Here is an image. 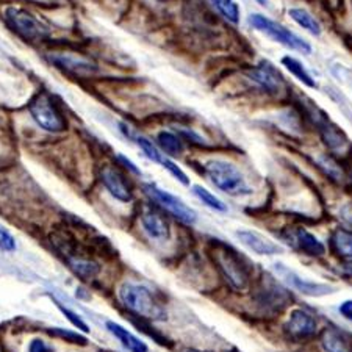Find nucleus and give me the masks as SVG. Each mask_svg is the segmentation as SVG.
<instances>
[{"label": "nucleus", "mask_w": 352, "mask_h": 352, "mask_svg": "<svg viewBox=\"0 0 352 352\" xmlns=\"http://www.w3.org/2000/svg\"><path fill=\"white\" fill-rule=\"evenodd\" d=\"M292 243L294 248H298L302 254H307L310 257H321L326 252V246L318 238L310 234L305 229H298L293 232Z\"/></svg>", "instance_id": "obj_16"}, {"label": "nucleus", "mask_w": 352, "mask_h": 352, "mask_svg": "<svg viewBox=\"0 0 352 352\" xmlns=\"http://www.w3.org/2000/svg\"><path fill=\"white\" fill-rule=\"evenodd\" d=\"M249 78L266 91H271V93H277L283 87V78L280 72L270 61H263L257 67H254L251 74H249Z\"/></svg>", "instance_id": "obj_13"}, {"label": "nucleus", "mask_w": 352, "mask_h": 352, "mask_svg": "<svg viewBox=\"0 0 352 352\" xmlns=\"http://www.w3.org/2000/svg\"><path fill=\"white\" fill-rule=\"evenodd\" d=\"M27 352H55L54 346H50L43 338H33L27 346Z\"/></svg>", "instance_id": "obj_31"}, {"label": "nucleus", "mask_w": 352, "mask_h": 352, "mask_svg": "<svg viewBox=\"0 0 352 352\" xmlns=\"http://www.w3.org/2000/svg\"><path fill=\"white\" fill-rule=\"evenodd\" d=\"M276 271L288 287H292L293 289H296V292L305 294V296L321 298V296H327V294H332L337 292L335 287L327 285V283H320V282H311L307 279H302V277L298 276L296 272L288 270L287 266H283L282 263H276Z\"/></svg>", "instance_id": "obj_8"}, {"label": "nucleus", "mask_w": 352, "mask_h": 352, "mask_svg": "<svg viewBox=\"0 0 352 352\" xmlns=\"http://www.w3.org/2000/svg\"><path fill=\"white\" fill-rule=\"evenodd\" d=\"M16 248H18V244H16L14 236L7 229L0 227V249L5 252H13L16 251Z\"/></svg>", "instance_id": "obj_29"}, {"label": "nucleus", "mask_w": 352, "mask_h": 352, "mask_svg": "<svg viewBox=\"0 0 352 352\" xmlns=\"http://www.w3.org/2000/svg\"><path fill=\"white\" fill-rule=\"evenodd\" d=\"M192 195H195L199 201L204 204V206L214 210V212H218V213L229 212V207L226 206V202L221 201L219 197H217L213 192H210L207 188H204V186H201V185L192 186Z\"/></svg>", "instance_id": "obj_24"}, {"label": "nucleus", "mask_w": 352, "mask_h": 352, "mask_svg": "<svg viewBox=\"0 0 352 352\" xmlns=\"http://www.w3.org/2000/svg\"><path fill=\"white\" fill-rule=\"evenodd\" d=\"M321 126V132H322V138H324V143L331 147L332 151H343L346 146H348V138L342 133L338 132L337 129H335V126H332V124L321 121L320 122Z\"/></svg>", "instance_id": "obj_21"}, {"label": "nucleus", "mask_w": 352, "mask_h": 352, "mask_svg": "<svg viewBox=\"0 0 352 352\" xmlns=\"http://www.w3.org/2000/svg\"><path fill=\"white\" fill-rule=\"evenodd\" d=\"M49 60L55 63L61 69H66L72 74H77V76H91L98 71V66H96L93 61L87 58H82V56L76 55H52L49 56Z\"/></svg>", "instance_id": "obj_14"}, {"label": "nucleus", "mask_w": 352, "mask_h": 352, "mask_svg": "<svg viewBox=\"0 0 352 352\" xmlns=\"http://www.w3.org/2000/svg\"><path fill=\"white\" fill-rule=\"evenodd\" d=\"M67 265H69L74 274H77L83 280L94 279L100 272V266L98 262L87 257H78V255H69L67 257Z\"/></svg>", "instance_id": "obj_17"}, {"label": "nucleus", "mask_w": 352, "mask_h": 352, "mask_svg": "<svg viewBox=\"0 0 352 352\" xmlns=\"http://www.w3.org/2000/svg\"><path fill=\"white\" fill-rule=\"evenodd\" d=\"M184 352H206V351H199V349H185Z\"/></svg>", "instance_id": "obj_37"}, {"label": "nucleus", "mask_w": 352, "mask_h": 352, "mask_svg": "<svg viewBox=\"0 0 352 352\" xmlns=\"http://www.w3.org/2000/svg\"><path fill=\"white\" fill-rule=\"evenodd\" d=\"M157 143L164 154L171 157H177L184 154L185 147H184V143H182L180 136L173 132H168V130H162V132L157 135Z\"/></svg>", "instance_id": "obj_20"}, {"label": "nucleus", "mask_w": 352, "mask_h": 352, "mask_svg": "<svg viewBox=\"0 0 352 352\" xmlns=\"http://www.w3.org/2000/svg\"><path fill=\"white\" fill-rule=\"evenodd\" d=\"M332 246L338 255H342L343 258L352 262V232L351 230H344V229L335 230L332 235Z\"/></svg>", "instance_id": "obj_22"}, {"label": "nucleus", "mask_w": 352, "mask_h": 352, "mask_svg": "<svg viewBox=\"0 0 352 352\" xmlns=\"http://www.w3.org/2000/svg\"><path fill=\"white\" fill-rule=\"evenodd\" d=\"M119 299L136 316L149 321H163L166 310L158 302L154 294L141 283L126 282L119 288Z\"/></svg>", "instance_id": "obj_1"}, {"label": "nucleus", "mask_w": 352, "mask_h": 352, "mask_svg": "<svg viewBox=\"0 0 352 352\" xmlns=\"http://www.w3.org/2000/svg\"><path fill=\"white\" fill-rule=\"evenodd\" d=\"M7 24L25 41H36L44 35V28L33 14L19 7H7L3 11Z\"/></svg>", "instance_id": "obj_7"}, {"label": "nucleus", "mask_w": 352, "mask_h": 352, "mask_svg": "<svg viewBox=\"0 0 352 352\" xmlns=\"http://www.w3.org/2000/svg\"><path fill=\"white\" fill-rule=\"evenodd\" d=\"M50 333L56 335V337H60V338H66L67 342H72V343H82V344L87 343L85 342V338L80 337L78 333L67 332V331H63V329H55V331H50Z\"/></svg>", "instance_id": "obj_32"}, {"label": "nucleus", "mask_w": 352, "mask_h": 352, "mask_svg": "<svg viewBox=\"0 0 352 352\" xmlns=\"http://www.w3.org/2000/svg\"><path fill=\"white\" fill-rule=\"evenodd\" d=\"M282 65L293 77H296L300 83L305 85V87L316 88L315 77H311V74L305 69V66L300 63L299 60L294 58V56H289V55L282 56Z\"/></svg>", "instance_id": "obj_18"}, {"label": "nucleus", "mask_w": 352, "mask_h": 352, "mask_svg": "<svg viewBox=\"0 0 352 352\" xmlns=\"http://www.w3.org/2000/svg\"><path fill=\"white\" fill-rule=\"evenodd\" d=\"M214 260H217L218 268L223 272L226 280L229 282V285L235 292H243L248 287L249 272L234 251L227 248L217 249L214 251Z\"/></svg>", "instance_id": "obj_6"}, {"label": "nucleus", "mask_w": 352, "mask_h": 352, "mask_svg": "<svg viewBox=\"0 0 352 352\" xmlns=\"http://www.w3.org/2000/svg\"><path fill=\"white\" fill-rule=\"evenodd\" d=\"M135 143L140 146V149L143 151V154L149 158L151 162H154V163H158V164H162L163 163V160H164V157H163V154L160 152V149H158V147L152 143L151 140H147L146 136H141V135H136L135 136Z\"/></svg>", "instance_id": "obj_26"}, {"label": "nucleus", "mask_w": 352, "mask_h": 352, "mask_svg": "<svg viewBox=\"0 0 352 352\" xmlns=\"http://www.w3.org/2000/svg\"><path fill=\"white\" fill-rule=\"evenodd\" d=\"M28 111L39 127L45 132L50 133H60L65 132L67 127V122L61 111L56 109V105L47 94H39L28 105Z\"/></svg>", "instance_id": "obj_5"}, {"label": "nucleus", "mask_w": 352, "mask_h": 352, "mask_svg": "<svg viewBox=\"0 0 352 352\" xmlns=\"http://www.w3.org/2000/svg\"><path fill=\"white\" fill-rule=\"evenodd\" d=\"M143 190L149 196L151 201H154L157 206H160L164 212L173 214L182 224L192 226L197 221V213L195 210L190 206H186L180 197L174 196L173 192L158 188L155 184H144Z\"/></svg>", "instance_id": "obj_4"}, {"label": "nucleus", "mask_w": 352, "mask_h": 352, "mask_svg": "<svg viewBox=\"0 0 352 352\" xmlns=\"http://www.w3.org/2000/svg\"><path fill=\"white\" fill-rule=\"evenodd\" d=\"M105 327L107 331H109L113 337L122 344V348L127 349L129 352H149V348H147V344L143 342V340L136 337V335H133L130 331H127L124 326L118 324L115 321H107Z\"/></svg>", "instance_id": "obj_15"}, {"label": "nucleus", "mask_w": 352, "mask_h": 352, "mask_svg": "<svg viewBox=\"0 0 352 352\" xmlns=\"http://www.w3.org/2000/svg\"><path fill=\"white\" fill-rule=\"evenodd\" d=\"M321 344L326 352H349L348 343L337 331H326L322 335Z\"/></svg>", "instance_id": "obj_25"}, {"label": "nucleus", "mask_w": 352, "mask_h": 352, "mask_svg": "<svg viewBox=\"0 0 352 352\" xmlns=\"http://www.w3.org/2000/svg\"><path fill=\"white\" fill-rule=\"evenodd\" d=\"M180 133L184 135V136H186V138H191V141H195V143H197V144H202V143H204V140L201 138V136H199L197 133L192 132V130H185V129H182V130H180Z\"/></svg>", "instance_id": "obj_35"}, {"label": "nucleus", "mask_w": 352, "mask_h": 352, "mask_svg": "<svg viewBox=\"0 0 352 352\" xmlns=\"http://www.w3.org/2000/svg\"><path fill=\"white\" fill-rule=\"evenodd\" d=\"M289 18H292L299 27H302L305 32H309L310 35L320 36L321 35V24L318 22L314 16H311L307 10L304 8H289L288 11Z\"/></svg>", "instance_id": "obj_19"}, {"label": "nucleus", "mask_w": 352, "mask_h": 352, "mask_svg": "<svg viewBox=\"0 0 352 352\" xmlns=\"http://www.w3.org/2000/svg\"><path fill=\"white\" fill-rule=\"evenodd\" d=\"M141 227L151 240L168 241L171 236V227L166 218L151 207H146L141 212Z\"/></svg>", "instance_id": "obj_10"}, {"label": "nucleus", "mask_w": 352, "mask_h": 352, "mask_svg": "<svg viewBox=\"0 0 352 352\" xmlns=\"http://www.w3.org/2000/svg\"><path fill=\"white\" fill-rule=\"evenodd\" d=\"M214 8H217L221 16L227 19L230 24L238 25L241 21V8L235 0H210Z\"/></svg>", "instance_id": "obj_23"}, {"label": "nucleus", "mask_w": 352, "mask_h": 352, "mask_svg": "<svg viewBox=\"0 0 352 352\" xmlns=\"http://www.w3.org/2000/svg\"><path fill=\"white\" fill-rule=\"evenodd\" d=\"M118 158H119V162H122V163H124V166L129 168V171H130V173H133V174H141L140 168L136 166V164H135L132 160H130V158H127L126 155H121V154L118 155Z\"/></svg>", "instance_id": "obj_34"}, {"label": "nucleus", "mask_w": 352, "mask_h": 352, "mask_svg": "<svg viewBox=\"0 0 352 352\" xmlns=\"http://www.w3.org/2000/svg\"><path fill=\"white\" fill-rule=\"evenodd\" d=\"M316 320L309 311L302 309H296L289 314L288 321L285 322V332L289 338L300 342L307 340L316 333Z\"/></svg>", "instance_id": "obj_9"}, {"label": "nucleus", "mask_w": 352, "mask_h": 352, "mask_svg": "<svg viewBox=\"0 0 352 352\" xmlns=\"http://www.w3.org/2000/svg\"><path fill=\"white\" fill-rule=\"evenodd\" d=\"M235 235L238 240H240V243L249 249V251H252L258 255H276L282 252V248L279 244L271 241L270 238H266L265 235L258 234V232L255 230L241 229V230H236Z\"/></svg>", "instance_id": "obj_12"}, {"label": "nucleus", "mask_w": 352, "mask_h": 352, "mask_svg": "<svg viewBox=\"0 0 352 352\" xmlns=\"http://www.w3.org/2000/svg\"><path fill=\"white\" fill-rule=\"evenodd\" d=\"M100 180L104 184L105 190L110 192L111 197H115L116 201L127 204L133 199V191L130 188L126 179L119 174L115 168L105 166L100 173Z\"/></svg>", "instance_id": "obj_11"}, {"label": "nucleus", "mask_w": 352, "mask_h": 352, "mask_svg": "<svg viewBox=\"0 0 352 352\" xmlns=\"http://www.w3.org/2000/svg\"><path fill=\"white\" fill-rule=\"evenodd\" d=\"M204 171H206L208 180L227 196L246 197L252 195V188L234 163L226 160H208L204 164Z\"/></svg>", "instance_id": "obj_2"}, {"label": "nucleus", "mask_w": 352, "mask_h": 352, "mask_svg": "<svg viewBox=\"0 0 352 352\" xmlns=\"http://www.w3.org/2000/svg\"><path fill=\"white\" fill-rule=\"evenodd\" d=\"M320 164H321L322 168H324V171L329 175H332V177H335V179H338V177L342 179V169H340L337 166V163H333L327 155L320 157Z\"/></svg>", "instance_id": "obj_30"}, {"label": "nucleus", "mask_w": 352, "mask_h": 352, "mask_svg": "<svg viewBox=\"0 0 352 352\" xmlns=\"http://www.w3.org/2000/svg\"><path fill=\"white\" fill-rule=\"evenodd\" d=\"M338 311H340V315L344 318V320H348L349 322H352V299L343 300V302L340 304Z\"/></svg>", "instance_id": "obj_33"}, {"label": "nucleus", "mask_w": 352, "mask_h": 352, "mask_svg": "<svg viewBox=\"0 0 352 352\" xmlns=\"http://www.w3.org/2000/svg\"><path fill=\"white\" fill-rule=\"evenodd\" d=\"M162 166L166 168L168 171L174 175V179L179 180L182 185L190 186V177H188V175H186V173L184 171V169H182V168L179 166V164H175L173 160H169V158L164 157Z\"/></svg>", "instance_id": "obj_28"}, {"label": "nucleus", "mask_w": 352, "mask_h": 352, "mask_svg": "<svg viewBox=\"0 0 352 352\" xmlns=\"http://www.w3.org/2000/svg\"><path fill=\"white\" fill-rule=\"evenodd\" d=\"M55 304H56V307L60 309L61 314H63V316L66 318L67 321L71 322V324H72L74 327H77L78 331H82L83 333H88V332L91 331L89 326L82 320L80 316H78V314H76V311L71 310V309H67V307H65V305L61 304V302H58V300H55Z\"/></svg>", "instance_id": "obj_27"}, {"label": "nucleus", "mask_w": 352, "mask_h": 352, "mask_svg": "<svg viewBox=\"0 0 352 352\" xmlns=\"http://www.w3.org/2000/svg\"><path fill=\"white\" fill-rule=\"evenodd\" d=\"M344 271H346V274L352 276V262H349V263H346V265H344Z\"/></svg>", "instance_id": "obj_36"}, {"label": "nucleus", "mask_w": 352, "mask_h": 352, "mask_svg": "<svg viewBox=\"0 0 352 352\" xmlns=\"http://www.w3.org/2000/svg\"><path fill=\"white\" fill-rule=\"evenodd\" d=\"M249 24H251V27L255 28L257 32H262L265 36L271 38L272 41L282 44L283 47L296 50V52H300L304 55L311 54L310 43H307L304 38L296 35V33L289 30V28L283 27L282 24H279V22L266 18L263 14H258V13L251 14L249 16Z\"/></svg>", "instance_id": "obj_3"}]
</instances>
